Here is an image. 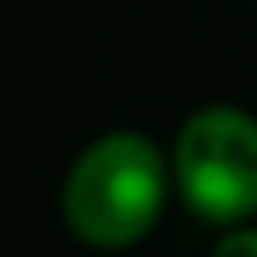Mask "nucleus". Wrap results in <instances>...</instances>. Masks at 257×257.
I'll use <instances>...</instances> for the list:
<instances>
[{
	"label": "nucleus",
	"mask_w": 257,
	"mask_h": 257,
	"mask_svg": "<svg viewBox=\"0 0 257 257\" xmlns=\"http://www.w3.org/2000/svg\"><path fill=\"white\" fill-rule=\"evenodd\" d=\"M172 195V157L148 134L114 128L76 153L62 176V224L91 248L119 252L157 229Z\"/></svg>",
	"instance_id": "nucleus-1"
},
{
	"label": "nucleus",
	"mask_w": 257,
	"mask_h": 257,
	"mask_svg": "<svg viewBox=\"0 0 257 257\" xmlns=\"http://www.w3.org/2000/svg\"><path fill=\"white\" fill-rule=\"evenodd\" d=\"M210 257H257V224H233V229H224Z\"/></svg>",
	"instance_id": "nucleus-3"
},
{
	"label": "nucleus",
	"mask_w": 257,
	"mask_h": 257,
	"mask_svg": "<svg viewBox=\"0 0 257 257\" xmlns=\"http://www.w3.org/2000/svg\"><path fill=\"white\" fill-rule=\"evenodd\" d=\"M172 186L195 219L214 229L257 219V114L243 105H200L172 143Z\"/></svg>",
	"instance_id": "nucleus-2"
}]
</instances>
